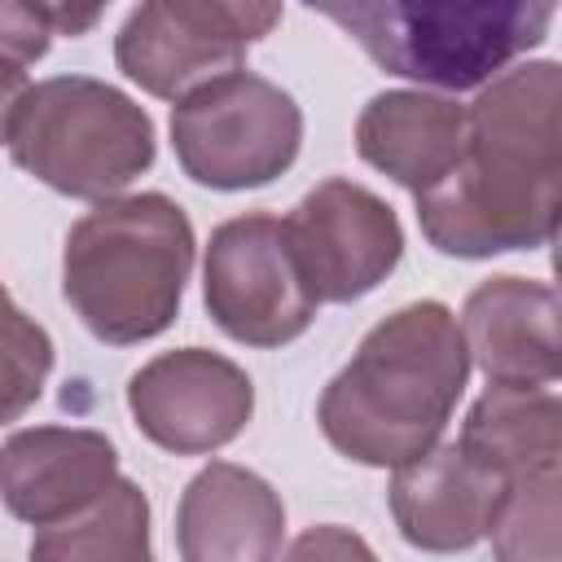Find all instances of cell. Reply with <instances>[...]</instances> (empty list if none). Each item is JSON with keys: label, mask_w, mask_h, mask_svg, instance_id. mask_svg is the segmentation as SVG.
Segmentation results:
<instances>
[{"label": "cell", "mask_w": 562, "mask_h": 562, "mask_svg": "<svg viewBox=\"0 0 562 562\" xmlns=\"http://www.w3.org/2000/svg\"><path fill=\"white\" fill-rule=\"evenodd\" d=\"M303 140V114L285 88L263 75L228 70L171 110V145L189 180L206 189H259L290 171Z\"/></svg>", "instance_id": "obj_6"}, {"label": "cell", "mask_w": 562, "mask_h": 562, "mask_svg": "<svg viewBox=\"0 0 562 562\" xmlns=\"http://www.w3.org/2000/svg\"><path fill=\"white\" fill-rule=\"evenodd\" d=\"M4 294H9V290H4V285H0V299H4Z\"/></svg>", "instance_id": "obj_25"}, {"label": "cell", "mask_w": 562, "mask_h": 562, "mask_svg": "<svg viewBox=\"0 0 562 562\" xmlns=\"http://www.w3.org/2000/svg\"><path fill=\"white\" fill-rule=\"evenodd\" d=\"M316 303H351L386 281L404 255L395 211L356 180H321L281 220Z\"/></svg>", "instance_id": "obj_8"}, {"label": "cell", "mask_w": 562, "mask_h": 562, "mask_svg": "<svg viewBox=\"0 0 562 562\" xmlns=\"http://www.w3.org/2000/svg\"><path fill=\"white\" fill-rule=\"evenodd\" d=\"M22 4L35 9L57 35H88L110 0H22Z\"/></svg>", "instance_id": "obj_22"}, {"label": "cell", "mask_w": 562, "mask_h": 562, "mask_svg": "<svg viewBox=\"0 0 562 562\" xmlns=\"http://www.w3.org/2000/svg\"><path fill=\"white\" fill-rule=\"evenodd\" d=\"M114 479L119 452L101 430L31 426L0 443V501L31 527L70 518Z\"/></svg>", "instance_id": "obj_11"}, {"label": "cell", "mask_w": 562, "mask_h": 562, "mask_svg": "<svg viewBox=\"0 0 562 562\" xmlns=\"http://www.w3.org/2000/svg\"><path fill=\"white\" fill-rule=\"evenodd\" d=\"M202 299L211 321L246 347L294 342L321 307L299 272L285 224L263 211L224 220L211 233Z\"/></svg>", "instance_id": "obj_7"}, {"label": "cell", "mask_w": 562, "mask_h": 562, "mask_svg": "<svg viewBox=\"0 0 562 562\" xmlns=\"http://www.w3.org/2000/svg\"><path fill=\"white\" fill-rule=\"evenodd\" d=\"M53 369V338L9 294L0 299V426L18 422L44 395Z\"/></svg>", "instance_id": "obj_19"}, {"label": "cell", "mask_w": 562, "mask_h": 562, "mask_svg": "<svg viewBox=\"0 0 562 562\" xmlns=\"http://www.w3.org/2000/svg\"><path fill=\"white\" fill-rule=\"evenodd\" d=\"M558 61H522L479 83L465 105L457 167L417 193V220L435 250L487 259L536 250L558 228Z\"/></svg>", "instance_id": "obj_1"}, {"label": "cell", "mask_w": 562, "mask_h": 562, "mask_svg": "<svg viewBox=\"0 0 562 562\" xmlns=\"http://www.w3.org/2000/svg\"><path fill=\"white\" fill-rule=\"evenodd\" d=\"M31 558L48 562H145L149 558V501L132 479H114L97 501L61 522L35 527Z\"/></svg>", "instance_id": "obj_17"}, {"label": "cell", "mask_w": 562, "mask_h": 562, "mask_svg": "<svg viewBox=\"0 0 562 562\" xmlns=\"http://www.w3.org/2000/svg\"><path fill=\"white\" fill-rule=\"evenodd\" d=\"M48 22L26 9L22 0H0V57L4 61H18V66H31L48 53Z\"/></svg>", "instance_id": "obj_21"}, {"label": "cell", "mask_w": 562, "mask_h": 562, "mask_svg": "<svg viewBox=\"0 0 562 562\" xmlns=\"http://www.w3.org/2000/svg\"><path fill=\"white\" fill-rule=\"evenodd\" d=\"M9 154L40 184L105 202L154 167V123L127 92L88 75H57L26 88Z\"/></svg>", "instance_id": "obj_5"}, {"label": "cell", "mask_w": 562, "mask_h": 562, "mask_svg": "<svg viewBox=\"0 0 562 562\" xmlns=\"http://www.w3.org/2000/svg\"><path fill=\"white\" fill-rule=\"evenodd\" d=\"M461 149L465 105L422 88L378 92L356 119V154L408 193L439 184L457 167Z\"/></svg>", "instance_id": "obj_14"}, {"label": "cell", "mask_w": 562, "mask_h": 562, "mask_svg": "<svg viewBox=\"0 0 562 562\" xmlns=\"http://www.w3.org/2000/svg\"><path fill=\"white\" fill-rule=\"evenodd\" d=\"M465 356L487 382L553 386L558 356V294L531 277H492L470 290L461 321Z\"/></svg>", "instance_id": "obj_12"}, {"label": "cell", "mask_w": 562, "mask_h": 562, "mask_svg": "<svg viewBox=\"0 0 562 562\" xmlns=\"http://www.w3.org/2000/svg\"><path fill=\"white\" fill-rule=\"evenodd\" d=\"M487 536H492V553L505 562H558L562 558V461L505 479L501 509Z\"/></svg>", "instance_id": "obj_18"}, {"label": "cell", "mask_w": 562, "mask_h": 562, "mask_svg": "<svg viewBox=\"0 0 562 562\" xmlns=\"http://www.w3.org/2000/svg\"><path fill=\"white\" fill-rule=\"evenodd\" d=\"M470 457L492 465L501 479L562 461V400L553 386L492 382L465 413L461 439Z\"/></svg>", "instance_id": "obj_16"}, {"label": "cell", "mask_w": 562, "mask_h": 562, "mask_svg": "<svg viewBox=\"0 0 562 562\" xmlns=\"http://www.w3.org/2000/svg\"><path fill=\"white\" fill-rule=\"evenodd\" d=\"M26 88H31L26 83V70L18 61H4L0 57V145H9V127L18 119V105H22Z\"/></svg>", "instance_id": "obj_24"}, {"label": "cell", "mask_w": 562, "mask_h": 562, "mask_svg": "<svg viewBox=\"0 0 562 562\" xmlns=\"http://www.w3.org/2000/svg\"><path fill=\"white\" fill-rule=\"evenodd\" d=\"M180 18H189L202 35L241 48L263 40L277 22H281V4L285 0H167Z\"/></svg>", "instance_id": "obj_20"}, {"label": "cell", "mask_w": 562, "mask_h": 562, "mask_svg": "<svg viewBox=\"0 0 562 562\" xmlns=\"http://www.w3.org/2000/svg\"><path fill=\"white\" fill-rule=\"evenodd\" d=\"M193 268V224L167 193L105 198L70 224L61 294L101 342L127 347L162 334Z\"/></svg>", "instance_id": "obj_3"}, {"label": "cell", "mask_w": 562, "mask_h": 562, "mask_svg": "<svg viewBox=\"0 0 562 562\" xmlns=\"http://www.w3.org/2000/svg\"><path fill=\"white\" fill-rule=\"evenodd\" d=\"M382 70L465 92L536 48L558 0H303Z\"/></svg>", "instance_id": "obj_4"}, {"label": "cell", "mask_w": 562, "mask_h": 562, "mask_svg": "<svg viewBox=\"0 0 562 562\" xmlns=\"http://www.w3.org/2000/svg\"><path fill=\"white\" fill-rule=\"evenodd\" d=\"M465 378L470 356L457 316L422 299L364 334L356 356L325 386L316 422L342 457L395 470L439 443Z\"/></svg>", "instance_id": "obj_2"}, {"label": "cell", "mask_w": 562, "mask_h": 562, "mask_svg": "<svg viewBox=\"0 0 562 562\" xmlns=\"http://www.w3.org/2000/svg\"><path fill=\"white\" fill-rule=\"evenodd\" d=\"M127 408L149 443L176 457H202L246 430L255 386L220 351L176 347L127 378Z\"/></svg>", "instance_id": "obj_9"}, {"label": "cell", "mask_w": 562, "mask_h": 562, "mask_svg": "<svg viewBox=\"0 0 562 562\" xmlns=\"http://www.w3.org/2000/svg\"><path fill=\"white\" fill-rule=\"evenodd\" d=\"M176 540L189 562H263L281 553L285 505L255 470L211 461L180 496Z\"/></svg>", "instance_id": "obj_13"}, {"label": "cell", "mask_w": 562, "mask_h": 562, "mask_svg": "<svg viewBox=\"0 0 562 562\" xmlns=\"http://www.w3.org/2000/svg\"><path fill=\"white\" fill-rule=\"evenodd\" d=\"M501 492L505 479L461 443H430L413 461L395 465L391 518L408 544L452 553L479 544L492 531Z\"/></svg>", "instance_id": "obj_10"}, {"label": "cell", "mask_w": 562, "mask_h": 562, "mask_svg": "<svg viewBox=\"0 0 562 562\" xmlns=\"http://www.w3.org/2000/svg\"><path fill=\"white\" fill-rule=\"evenodd\" d=\"M290 553L294 558H351V553H364L369 558V544L364 540H356V536H347L342 527H316V531H307L303 540H294L290 544Z\"/></svg>", "instance_id": "obj_23"}, {"label": "cell", "mask_w": 562, "mask_h": 562, "mask_svg": "<svg viewBox=\"0 0 562 562\" xmlns=\"http://www.w3.org/2000/svg\"><path fill=\"white\" fill-rule=\"evenodd\" d=\"M241 48H228L202 35L189 18H180L167 0H140L114 35L119 70L149 97L180 101L198 83L228 75L241 66Z\"/></svg>", "instance_id": "obj_15"}]
</instances>
